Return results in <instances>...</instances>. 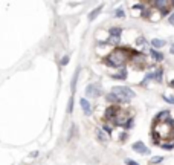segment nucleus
<instances>
[{
  "label": "nucleus",
  "instance_id": "6",
  "mask_svg": "<svg viewBox=\"0 0 174 165\" xmlns=\"http://www.w3.org/2000/svg\"><path fill=\"white\" fill-rule=\"evenodd\" d=\"M131 148H133V151H136V153H139V154H150V148L141 141L135 142V144L131 145Z\"/></svg>",
  "mask_w": 174,
  "mask_h": 165
},
{
  "label": "nucleus",
  "instance_id": "14",
  "mask_svg": "<svg viewBox=\"0 0 174 165\" xmlns=\"http://www.w3.org/2000/svg\"><path fill=\"white\" fill-rule=\"evenodd\" d=\"M107 101H109V102H115V104H119V102H121V101H119V98L116 96L113 92H110L109 95H107Z\"/></svg>",
  "mask_w": 174,
  "mask_h": 165
},
{
  "label": "nucleus",
  "instance_id": "19",
  "mask_svg": "<svg viewBox=\"0 0 174 165\" xmlns=\"http://www.w3.org/2000/svg\"><path fill=\"white\" fill-rule=\"evenodd\" d=\"M160 147H162L163 150H173L174 148V142H171V144H168V142H167V144H162Z\"/></svg>",
  "mask_w": 174,
  "mask_h": 165
},
{
  "label": "nucleus",
  "instance_id": "28",
  "mask_svg": "<svg viewBox=\"0 0 174 165\" xmlns=\"http://www.w3.org/2000/svg\"><path fill=\"white\" fill-rule=\"evenodd\" d=\"M29 156H31V158H37V156H38V151H32Z\"/></svg>",
  "mask_w": 174,
  "mask_h": 165
},
{
  "label": "nucleus",
  "instance_id": "26",
  "mask_svg": "<svg viewBox=\"0 0 174 165\" xmlns=\"http://www.w3.org/2000/svg\"><path fill=\"white\" fill-rule=\"evenodd\" d=\"M104 132H105V133H109V135H110V133H111V127H109V126H104Z\"/></svg>",
  "mask_w": 174,
  "mask_h": 165
},
{
  "label": "nucleus",
  "instance_id": "24",
  "mask_svg": "<svg viewBox=\"0 0 174 165\" xmlns=\"http://www.w3.org/2000/svg\"><path fill=\"white\" fill-rule=\"evenodd\" d=\"M125 164H127V165H139L137 162H135V160H130V159H127V160H125Z\"/></svg>",
  "mask_w": 174,
  "mask_h": 165
},
{
  "label": "nucleus",
  "instance_id": "7",
  "mask_svg": "<svg viewBox=\"0 0 174 165\" xmlns=\"http://www.w3.org/2000/svg\"><path fill=\"white\" fill-rule=\"evenodd\" d=\"M79 106H81L83 112L86 116H89V115H92V104L89 102V100H86V98H81L79 100Z\"/></svg>",
  "mask_w": 174,
  "mask_h": 165
},
{
  "label": "nucleus",
  "instance_id": "25",
  "mask_svg": "<svg viewBox=\"0 0 174 165\" xmlns=\"http://www.w3.org/2000/svg\"><path fill=\"white\" fill-rule=\"evenodd\" d=\"M163 100L167 102H171V104H174V98H168V96H163Z\"/></svg>",
  "mask_w": 174,
  "mask_h": 165
},
{
  "label": "nucleus",
  "instance_id": "10",
  "mask_svg": "<svg viewBox=\"0 0 174 165\" xmlns=\"http://www.w3.org/2000/svg\"><path fill=\"white\" fill-rule=\"evenodd\" d=\"M121 34H122V29H121V28H110V31H109V35H110V37L121 38Z\"/></svg>",
  "mask_w": 174,
  "mask_h": 165
},
{
  "label": "nucleus",
  "instance_id": "15",
  "mask_svg": "<svg viewBox=\"0 0 174 165\" xmlns=\"http://www.w3.org/2000/svg\"><path fill=\"white\" fill-rule=\"evenodd\" d=\"M153 72H154V79H156V81H157V83H160V81H162L163 70H162V69H156V70H153Z\"/></svg>",
  "mask_w": 174,
  "mask_h": 165
},
{
  "label": "nucleus",
  "instance_id": "5",
  "mask_svg": "<svg viewBox=\"0 0 174 165\" xmlns=\"http://www.w3.org/2000/svg\"><path fill=\"white\" fill-rule=\"evenodd\" d=\"M101 95V87L98 84H89L86 87V96H90V98H98Z\"/></svg>",
  "mask_w": 174,
  "mask_h": 165
},
{
  "label": "nucleus",
  "instance_id": "8",
  "mask_svg": "<svg viewBox=\"0 0 174 165\" xmlns=\"http://www.w3.org/2000/svg\"><path fill=\"white\" fill-rule=\"evenodd\" d=\"M150 55L153 57L154 61H162L163 60V53L160 52V51H156V49H153V47L150 49Z\"/></svg>",
  "mask_w": 174,
  "mask_h": 165
},
{
  "label": "nucleus",
  "instance_id": "1",
  "mask_svg": "<svg viewBox=\"0 0 174 165\" xmlns=\"http://www.w3.org/2000/svg\"><path fill=\"white\" fill-rule=\"evenodd\" d=\"M128 53H136V51L133 52V51L125 49V47H116L104 58V63L111 66V67H121L128 60Z\"/></svg>",
  "mask_w": 174,
  "mask_h": 165
},
{
  "label": "nucleus",
  "instance_id": "29",
  "mask_svg": "<svg viewBox=\"0 0 174 165\" xmlns=\"http://www.w3.org/2000/svg\"><path fill=\"white\" fill-rule=\"evenodd\" d=\"M169 52H171V53H173V55H174V43L171 44V47H169Z\"/></svg>",
  "mask_w": 174,
  "mask_h": 165
},
{
  "label": "nucleus",
  "instance_id": "4",
  "mask_svg": "<svg viewBox=\"0 0 174 165\" xmlns=\"http://www.w3.org/2000/svg\"><path fill=\"white\" fill-rule=\"evenodd\" d=\"M121 107L119 106H110L109 109L105 110V119H110V121H116V118H118V115L121 113Z\"/></svg>",
  "mask_w": 174,
  "mask_h": 165
},
{
  "label": "nucleus",
  "instance_id": "11",
  "mask_svg": "<svg viewBox=\"0 0 174 165\" xmlns=\"http://www.w3.org/2000/svg\"><path fill=\"white\" fill-rule=\"evenodd\" d=\"M101 9H102V6H98V8H95V9H93V11L90 12V14H89V20H90V21H93V20H95L96 17H98V14L101 12Z\"/></svg>",
  "mask_w": 174,
  "mask_h": 165
},
{
  "label": "nucleus",
  "instance_id": "22",
  "mask_svg": "<svg viewBox=\"0 0 174 165\" xmlns=\"http://www.w3.org/2000/svg\"><path fill=\"white\" fill-rule=\"evenodd\" d=\"M107 43H110V44H119V38H116V37H109V41Z\"/></svg>",
  "mask_w": 174,
  "mask_h": 165
},
{
  "label": "nucleus",
  "instance_id": "20",
  "mask_svg": "<svg viewBox=\"0 0 174 165\" xmlns=\"http://www.w3.org/2000/svg\"><path fill=\"white\" fill-rule=\"evenodd\" d=\"M115 15L118 17V19H121V17H124V15H125V12H124V9H121V8H119V9H116Z\"/></svg>",
  "mask_w": 174,
  "mask_h": 165
},
{
  "label": "nucleus",
  "instance_id": "31",
  "mask_svg": "<svg viewBox=\"0 0 174 165\" xmlns=\"http://www.w3.org/2000/svg\"><path fill=\"white\" fill-rule=\"evenodd\" d=\"M173 135H174V127H173Z\"/></svg>",
  "mask_w": 174,
  "mask_h": 165
},
{
  "label": "nucleus",
  "instance_id": "16",
  "mask_svg": "<svg viewBox=\"0 0 174 165\" xmlns=\"http://www.w3.org/2000/svg\"><path fill=\"white\" fill-rule=\"evenodd\" d=\"M121 73H118V75H111L113 78H116V79H125L127 78V69H122V70H119Z\"/></svg>",
  "mask_w": 174,
  "mask_h": 165
},
{
  "label": "nucleus",
  "instance_id": "12",
  "mask_svg": "<svg viewBox=\"0 0 174 165\" xmlns=\"http://www.w3.org/2000/svg\"><path fill=\"white\" fill-rule=\"evenodd\" d=\"M151 79H154V72H148V73H147V75H145V78L142 79V83H141V84H142V86H147V84H148Z\"/></svg>",
  "mask_w": 174,
  "mask_h": 165
},
{
  "label": "nucleus",
  "instance_id": "3",
  "mask_svg": "<svg viewBox=\"0 0 174 165\" xmlns=\"http://www.w3.org/2000/svg\"><path fill=\"white\" fill-rule=\"evenodd\" d=\"M169 121H171V112H169V110H163V112H160L159 115H156L154 127L157 126V124H168Z\"/></svg>",
  "mask_w": 174,
  "mask_h": 165
},
{
  "label": "nucleus",
  "instance_id": "23",
  "mask_svg": "<svg viewBox=\"0 0 174 165\" xmlns=\"http://www.w3.org/2000/svg\"><path fill=\"white\" fill-rule=\"evenodd\" d=\"M69 60H70V58H69L67 55H66V57H63V60H61V66H66V64L69 63Z\"/></svg>",
  "mask_w": 174,
  "mask_h": 165
},
{
  "label": "nucleus",
  "instance_id": "9",
  "mask_svg": "<svg viewBox=\"0 0 174 165\" xmlns=\"http://www.w3.org/2000/svg\"><path fill=\"white\" fill-rule=\"evenodd\" d=\"M165 40H160V38H154V40H151V46H153V49H160V47H163L165 46Z\"/></svg>",
  "mask_w": 174,
  "mask_h": 165
},
{
  "label": "nucleus",
  "instance_id": "2",
  "mask_svg": "<svg viewBox=\"0 0 174 165\" xmlns=\"http://www.w3.org/2000/svg\"><path fill=\"white\" fill-rule=\"evenodd\" d=\"M111 92L119 98V101H121V102L130 101L131 98L135 96V92H133L130 87H127V86H116V87L111 89Z\"/></svg>",
  "mask_w": 174,
  "mask_h": 165
},
{
  "label": "nucleus",
  "instance_id": "18",
  "mask_svg": "<svg viewBox=\"0 0 174 165\" xmlns=\"http://www.w3.org/2000/svg\"><path fill=\"white\" fill-rule=\"evenodd\" d=\"M72 110H73V96H70L69 104H67V113H72Z\"/></svg>",
  "mask_w": 174,
  "mask_h": 165
},
{
  "label": "nucleus",
  "instance_id": "21",
  "mask_svg": "<svg viewBox=\"0 0 174 165\" xmlns=\"http://www.w3.org/2000/svg\"><path fill=\"white\" fill-rule=\"evenodd\" d=\"M163 160V158H160V156H154L153 159H151V164H160Z\"/></svg>",
  "mask_w": 174,
  "mask_h": 165
},
{
  "label": "nucleus",
  "instance_id": "17",
  "mask_svg": "<svg viewBox=\"0 0 174 165\" xmlns=\"http://www.w3.org/2000/svg\"><path fill=\"white\" fill-rule=\"evenodd\" d=\"M78 75H79V69L75 72V77L72 79V92H75V89H77V79H78Z\"/></svg>",
  "mask_w": 174,
  "mask_h": 165
},
{
  "label": "nucleus",
  "instance_id": "30",
  "mask_svg": "<svg viewBox=\"0 0 174 165\" xmlns=\"http://www.w3.org/2000/svg\"><path fill=\"white\" fill-rule=\"evenodd\" d=\"M169 87H174V79H173V81H169Z\"/></svg>",
  "mask_w": 174,
  "mask_h": 165
},
{
  "label": "nucleus",
  "instance_id": "13",
  "mask_svg": "<svg viewBox=\"0 0 174 165\" xmlns=\"http://www.w3.org/2000/svg\"><path fill=\"white\" fill-rule=\"evenodd\" d=\"M96 138H98V139H99L101 142H105V141H107L105 132H104V130H101V128H98V130H96Z\"/></svg>",
  "mask_w": 174,
  "mask_h": 165
},
{
  "label": "nucleus",
  "instance_id": "27",
  "mask_svg": "<svg viewBox=\"0 0 174 165\" xmlns=\"http://www.w3.org/2000/svg\"><path fill=\"white\" fill-rule=\"evenodd\" d=\"M168 20H169V23H171V25H174V12H173L171 15H169V19H168Z\"/></svg>",
  "mask_w": 174,
  "mask_h": 165
}]
</instances>
